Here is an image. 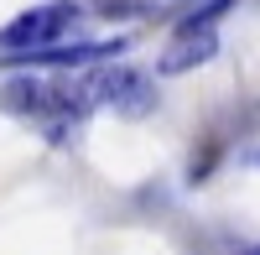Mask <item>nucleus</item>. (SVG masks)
I'll list each match as a JSON object with an SVG mask.
<instances>
[{
  "instance_id": "2",
  "label": "nucleus",
  "mask_w": 260,
  "mask_h": 255,
  "mask_svg": "<svg viewBox=\"0 0 260 255\" xmlns=\"http://www.w3.org/2000/svg\"><path fill=\"white\" fill-rule=\"evenodd\" d=\"M73 21V6H37V11H21L11 26H0V47L6 57H21V52H42V47H57V31Z\"/></svg>"
},
{
  "instance_id": "4",
  "label": "nucleus",
  "mask_w": 260,
  "mask_h": 255,
  "mask_svg": "<svg viewBox=\"0 0 260 255\" xmlns=\"http://www.w3.org/2000/svg\"><path fill=\"white\" fill-rule=\"evenodd\" d=\"M219 52V31L213 26H177V37L167 42V52L156 57V73H192V68H203V62Z\"/></svg>"
},
{
  "instance_id": "6",
  "label": "nucleus",
  "mask_w": 260,
  "mask_h": 255,
  "mask_svg": "<svg viewBox=\"0 0 260 255\" xmlns=\"http://www.w3.org/2000/svg\"><path fill=\"white\" fill-rule=\"evenodd\" d=\"M245 255H260V245H255V250H245Z\"/></svg>"
},
{
  "instance_id": "5",
  "label": "nucleus",
  "mask_w": 260,
  "mask_h": 255,
  "mask_svg": "<svg viewBox=\"0 0 260 255\" xmlns=\"http://www.w3.org/2000/svg\"><path fill=\"white\" fill-rule=\"evenodd\" d=\"M245 162H250V167H260V151H245Z\"/></svg>"
},
{
  "instance_id": "1",
  "label": "nucleus",
  "mask_w": 260,
  "mask_h": 255,
  "mask_svg": "<svg viewBox=\"0 0 260 255\" xmlns=\"http://www.w3.org/2000/svg\"><path fill=\"white\" fill-rule=\"evenodd\" d=\"M89 104H110L115 115H151L156 110V83L141 68H99L94 78H83Z\"/></svg>"
},
{
  "instance_id": "3",
  "label": "nucleus",
  "mask_w": 260,
  "mask_h": 255,
  "mask_svg": "<svg viewBox=\"0 0 260 255\" xmlns=\"http://www.w3.org/2000/svg\"><path fill=\"white\" fill-rule=\"evenodd\" d=\"M120 52H125V37H115V42H62V47L21 52V57H6V62L11 68H89V62L120 57Z\"/></svg>"
}]
</instances>
